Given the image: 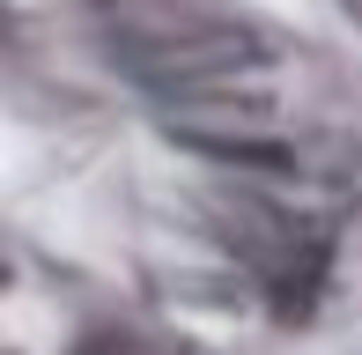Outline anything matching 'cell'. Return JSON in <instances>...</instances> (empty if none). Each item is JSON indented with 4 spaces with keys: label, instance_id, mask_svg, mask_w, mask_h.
<instances>
[{
    "label": "cell",
    "instance_id": "obj_1",
    "mask_svg": "<svg viewBox=\"0 0 362 355\" xmlns=\"http://www.w3.org/2000/svg\"><path fill=\"white\" fill-rule=\"evenodd\" d=\"M340 8H348V15H355V23H362V0H340Z\"/></svg>",
    "mask_w": 362,
    "mask_h": 355
}]
</instances>
